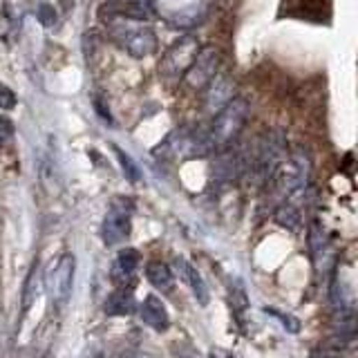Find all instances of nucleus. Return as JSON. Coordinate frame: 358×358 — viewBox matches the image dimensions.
Here are the masks:
<instances>
[{"mask_svg":"<svg viewBox=\"0 0 358 358\" xmlns=\"http://www.w3.org/2000/svg\"><path fill=\"white\" fill-rule=\"evenodd\" d=\"M175 264H177V268H179V273H182L184 282L190 287V291H193L195 300L199 302L201 307H206V305H208V289H206L204 278H201L197 268H195L193 264H190V262H186L184 257H177Z\"/></svg>","mask_w":358,"mask_h":358,"instance_id":"13","label":"nucleus"},{"mask_svg":"<svg viewBox=\"0 0 358 358\" xmlns=\"http://www.w3.org/2000/svg\"><path fill=\"white\" fill-rule=\"evenodd\" d=\"M16 94H14V90L11 87H7L5 83H0V110H5V112H9V110H14L16 108Z\"/></svg>","mask_w":358,"mask_h":358,"instance_id":"20","label":"nucleus"},{"mask_svg":"<svg viewBox=\"0 0 358 358\" xmlns=\"http://www.w3.org/2000/svg\"><path fill=\"white\" fill-rule=\"evenodd\" d=\"M204 90H206V108L210 112H217L220 108H224L235 96L233 78L227 74H220V72L213 76V81Z\"/></svg>","mask_w":358,"mask_h":358,"instance_id":"11","label":"nucleus"},{"mask_svg":"<svg viewBox=\"0 0 358 358\" xmlns=\"http://www.w3.org/2000/svg\"><path fill=\"white\" fill-rule=\"evenodd\" d=\"M132 309H134V300L130 291H126V287H119L106 300V313H110V316H128V313H132Z\"/></svg>","mask_w":358,"mask_h":358,"instance_id":"16","label":"nucleus"},{"mask_svg":"<svg viewBox=\"0 0 358 358\" xmlns=\"http://www.w3.org/2000/svg\"><path fill=\"white\" fill-rule=\"evenodd\" d=\"M204 18H206V5L197 3L184 9H177L175 14L168 18V22H171L175 29H195L197 25L204 22Z\"/></svg>","mask_w":358,"mask_h":358,"instance_id":"14","label":"nucleus"},{"mask_svg":"<svg viewBox=\"0 0 358 358\" xmlns=\"http://www.w3.org/2000/svg\"><path fill=\"white\" fill-rule=\"evenodd\" d=\"M141 320L148 324L155 331H168L171 327V316H168V309L164 302L157 296H145L141 302Z\"/></svg>","mask_w":358,"mask_h":358,"instance_id":"12","label":"nucleus"},{"mask_svg":"<svg viewBox=\"0 0 358 358\" xmlns=\"http://www.w3.org/2000/svg\"><path fill=\"white\" fill-rule=\"evenodd\" d=\"M134 20H126V18H117L115 22H110L108 31L112 41L117 45H121V50H126L132 59H148L157 52L159 43H157V36L150 27H134Z\"/></svg>","mask_w":358,"mask_h":358,"instance_id":"2","label":"nucleus"},{"mask_svg":"<svg viewBox=\"0 0 358 358\" xmlns=\"http://www.w3.org/2000/svg\"><path fill=\"white\" fill-rule=\"evenodd\" d=\"M132 213L134 201L130 197H112L106 217L101 222V240L106 246H117L128 240L132 231Z\"/></svg>","mask_w":358,"mask_h":358,"instance_id":"3","label":"nucleus"},{"mask_svg":"<svg viewBox=\"0 0 358 358\" xmlns=\"http://www.w3.org/2000/svg\"><path fill=\"white\" fill-rule=\"evenodd\" d=\"M199 52V41L195 36H182L177 38L171 48L166 50L164 59H162V65H159V72L164 78L168 81H177V78H182L190 63L195 61V56Z\"/></svg>","mask_w":358,"mask_h":358,"instance_id":"6","label":"nucleus"},{"mask_svg":"<svg viewBox=\"0 0 358 358\" xmlns=\"http://www.w3.org/2000/svg\"><path fill=\"white\" fill-rule=\"evenodd\" d=\"M36 285H38V262L31 266V271L25 280V291H22V311L31 307L34 298H36Z\"/></svg>","mask_w":358,"mask_h":358,"instance_id":"18","label":"nucleus"},{"mask_svg":"<svg viewBox=\"0 0 358 358\" xmlns=\"http://www.w3.org/2000/svg\"><path fill=\"white\" fill-rule=\"evenodd\" d=\"M217 72H220V52L213 48V45H206V48H199L195 61L190 63L184 78L188 87L204 90Z\"/></svg>","mask_w":358,"mask_h":358,"instance_id":"7","label":"nucleus"},{"mask_svg":"<svg viewBox=\"0 0 358 358\" xmlns=\"http://www.w3.org/2000/svg\"><path fill=\"white\" fill-rule=\"evenodd\" d=\"M307 177H309V162L302 155H294L291 159L280 162L271 171V175L266 177V182L278 197L285 199L291 193H296L298 188L307 186Z\"/></svg>","mask_w":358,"mask_h":358,"instance_id":"4","label":"nucleus"},{"mask_svg":"<svg viewBox=\"0 0 358 358\" xmlns=\"http://www.w3.org/2000/svg\"><path fill=\"white\" fill-rule=\"evenodd\" d=\"M229 358H235V356H229Z\"/></svg>","mask_w":358,"mask_h":358,"instance_id":"23","label":"nucleus"},{"mask_svg":"<svg viewBox=\"0 0 358 358\" xmlns=\"http://www.w3.org/2000/svg\"><path fill=\"white\" fill-rule=\"evenodd\" d=\"M249 157H246L242 150H231L227 148L217 150L215 159H213V175H215L220 182H231V179L240 177L246 168H249Z\"/></svg>","mask_w":358,"mask_h":358,"instance_id":"9","label":"nucleus"},{"mask_svg":"<svg viewBox=\"0 0 358 358\" xmlns=\"http://www.w3.org/2000/svg\"><path fill=\"white\" fill-rule=\"evenodd\" d=\"M145 278H148V282L159 291H171L175 285L173 271L164 262H148V266H145Z\"/></svg>","mask_w":358,"mask_h":358,"instance_id":"15","label":"nucleus"},{"mask_svg":"<svg viewBox=\"0 0 358 358\" xmlns=\"http://www.w3.org/2000/svg\"><path fill=\"white\" fill-rule=\"evenodd\" d=\"M74 273H76V260L72 253H63L59 260L50 264L48 273H45V287H48V294L54 305L59 307L67 305L74 287Z\"/></svg>","mask_w":358,"mask_h":358,"instance_id":"5","label":"nucleus"},{"mask_svg":"<svg viewBox=\"0 0 358 358\" xmlns=\"http://www.w3.org/2000/svg\"><path fill=\"white\" fill-rule=\"evenodd\" d=\"M285 155H287L285 137L280 132H268L255 155V173L266 179L273 168L285 159Z\"/></svg>","mask_w":358,"mask_h":358,"instance_id":"8","label":"nucleus"},{"mask_svg":"<svg viewBox=\"0 0 358 358\" xmlns=\"http://www.w3.org/2000/svg\"><path fill=\"white\" fill-rule=\"evenodd\" d=\"M249 119V101L242 96H233L224 108H220L213 117L210 128L206 130V141L210 145V152H217L231 145L240 137V132Z\"/></svg>","mask_w":358,"mask_h":358,"instance_id":"1","label":"nucleus"},{"mask_svg":"<svg viewBox=\"0 0 358 358\" xmlns=\"http://www.w3.org/2000/svg\"><path fill=\"white\" fill-rule=\"evenodd\" d=\"M139 251L137 249H121L115 257V262H112V282H115L117 287H130V282L134 280V275H137V268H139Z\"/></svg>","mask_w":358,"mask_h":358,"instance_id":"10","label":"nucleus"},{"mask_svg":"<svg viewBox=\"0 0 358 358\" xmlns=\"http://www.w3.org/2000/svg\"><path fill=\"white\" fill-rule=\"evenodd\" d=\"M112 150H115V155H117V162H119V166H121L123 175H126V179H128V182H132V184H137L139 179H141V171H139V166L134 164L132 157H130L126 150H121L119 145H112Z\"/></svg>","mask_w":358,"mask_h":358,"instance_id":"17","label":"nucleus"},{"mask_svg":"<svg viewBox=\"0 0 358 358\" xmlns=\"http://www.w3.org/2000/svg\"><path fill=\"white\" fill-rule=\"evenodd\" d=\"M36 18H38V22L43 27H54L56 22H59V11H56V7L52 5V3H38L36 5Z\"/></svg>","mask_w":358,"mask_h":358,"instance_id":"19","label":"nucleus"},{"mask_svg":"<svg viewBox=\"0 0 358 358\" xmlns=\"http://www.w3.org/2000/svg\"><path fill=\"white\" fill-rule=\"evenodd\" d=\"M266 313H271V316H275V318H280L282 320V327L285 329H289V331H298L300 329V324H298V320L296 318H291V316H285V313H280V311H275V309H264Z\"/></svg>","mask_w":358,"mask_h":358,"instance_id":"21","label":"nucleus"},{"mask_svg":"<svg viewBox=\"0 0 358 358\" xmlns=\"http://www.w3.org/2000/svg\"><path fill=\"white\" fill-rule=\"evenodd\" d=\"M59 9L61 14H70V11H74V0H59Z\"/></svg>","mask_w":358,"mask_h":358,"instance_id":"22","label":"nucleus"}]
</instances>
